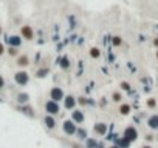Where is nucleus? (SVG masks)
<instances>
[{
	"label": "nucleus",
	"instance_id": "1",
	"mask_svg": "<svg viewBox=\"0 0 158 148\" xmlns=\"http://www.w3.org/2000/svg\"><path fill=\"white\" fill-rule=\"evenodd\" d=\"M136 134L138 133H136V130L133 128V126H129V128L124 131V139H127L129 142H132V140L136 139Z\"/></svg>",
	"mask_w": 158,
	"mask_h": 148
},
{
	"label": "nucleus",
	"instance_id": "2",
	"mask_svg": "<svg viewBox=\"0 0 158 148\" xmlns=\"http://www.w3.org/2000/svg\"><path fill=\"white\" fill-rule=\"evenodd\" d=\"M45 108H47V111L50 113V114H56V113H59V105H58L56 102H53V100L47 102Z\"/></svg>",
	"mask_w": 158,
	"mask_h": 148
},
{
	"label": "nucleus",
	"instance_id": "3",
	"mask_svg": "<svg viewBox=\"0 0 158 148\" xmlns=\"http://www.w3.org/2000/svg\"><path fill=\"white\" fill-rule=\"evenodd\" d=\"M64 97V93L60 88H53L51 90V99H53V102H58V100H60Z\"/></svg>",
	"mask_w": 158,
	"mask_h": 148
},
{
	"label": "nucleus",
	"instance_id": "4",
	"mask_svg": "<svg viewBox=\"0 0 158 148\" xmlns=\"http://www.w3.org/2000/svg\"><path fill=\"white\" fill-rule=\"evenodd\" d=\"M16 82L19 83V85H25L26 82H28V74L26 73H17L16 74Z\"/></svg>",
	"mask_w": 158,
	"mask_h": 148
},
{
	"label": "nucleus",
	"instance_id": "5",
	"mask_svg": "<svg viewBox=\"0 0 158 148\" xmlns=\"http://www.w3.org/2000/svg\"><path fill=\"white\" fill-rule=\"evenodd\" d=\"M64 131H65L67 134H70V136L76 133V126H74V124L71 122V120H68V122L64 124Z\"/></svg>",
	"mask_w": 158,
	"mask_h": 148
},
{
	"label": "nucleus",
	"instance_id": "6",
	"mask_svg": "<svg viewBox=\"0 0 158 148\" xmlns=\"http://www.w3.org/2000/svg\"><path fill=\"white\" fill-rule=\"evenodd\" d=\"M95 131L98 133V134H106V131H107L106 124H96L95 125Z\"/></svg>",
	"mask_w": 158,
	"mask_h": 148
},
{
	"label": "nucleus",
	"instance_id": "7",
	"mask_svg": "<svg viewBox=\"0 0 158 148\" xmlns=\"http://www.w3.org/2000/svg\"><path fill=\"white\" fill-rule=\"evenodd\" d=\"M73 120L78 122V124L84 122V114H82L81 111H73Z\"/></svg>",
	"mask_w": 158,
	"mask_h": 148
},
{
	"label": "nucleus",
	"instance_id": "8",
	"mask_svg": "<svg viewBox=\"0 0 158 148\" xmlns=\"http://www.w3.org/2000/svg\"><path fill=\"white\" fill-rule=\"evenodd\" d=\"M149 126H150V128H154V130L158 128V116L149 117Z\"/></svg>",
	"mask_w": 158,
	"mask_h": 148
},
{
	"label": "nucleus",
	"instance_id": "9",
	"mask_svg": "<svg viewBox=\"0 0 158 148\" xmlns=\"http://www.w3.org/2000/svg\"><path fill=\"white\" fill-rule=\"evenodd\" d=\"M22 34H23L26 39H33V31H31L30 26H23V28H22Z\"/></svg>",
	"mask_w": 158,
	"mask_h": 148
},
{
	"label": "nucleus",
	"instance_id": "10",
	"mask_svg": "<svg viewBox=\"0 0 158 148\" xmlns=\"http://www.w3.org/2000/svg\"><path fill=\"white\" fill-rule=\"evenodd\" d=\"M8 42H9L12 46H19V45H20V37L12 36V37H9V39H8Z\"/></svg>",
	"mask_w": 158,
	"mask_h": 148
},
{
	"label": "nucleus",
	"instance_id": "11",
	"mask_svg": "<svg viewBox=\"0 0 158 148\" xmlns=\"http://www.w3.org/2000/svg\"><path fill=\"white\" fill-rule=\"evenodd\" d=\"M65 106H67V108H73V106H74V97L68 96L65 99Z\"/></svg>",
	"mask_w": 158,
	"mask_h": 148
},
{
	"label": "nucleus",
	"instance_id": "12",
	"mask_svg": "<svg viewBox=\"0 0 158 148\" xmlns=\"http://www.w3.org/2000/svg\"><path fill=\"white\" fill-rule=\"evenodd\" d=\"M45 124H47L48 128H54V124H56V122H54V119H53V117L48 116V117H45Z\"/></svg>",
	"mask_w": 158,
	"mask_h": 148
},
{
	"label": "nucleus",
	"instance_id": "13",
	"mask_svg": "<svg viewBox=\"0 0 158 148\" xmlns=\"http://www.w3.org/2000/svg\"><path fill=\"white\" fill-rule=\"evenodd\" d=\"M96 147H98L96 139H88V140H87V148H96Z\"/></svg>",
	"mask_w": 158,
	"mask_h": 148
},
{
	"label": "nucleus",
	"instance_id": "14",
	"mask_svg": "<svg viewBox=\"0 0 158 148\" xmlns=\"http://www.w3.org/2000/svg\"><path fill=\"white\" fill-rule=\"evenodd\" d=\"M19 102L22 103V102H26V100H28V96H26V94H19Z\"/></svg>",
	"mask_w": 158,
	"mask_h": 148
},
{
	"label": "nucleus",
	"instance_id": "15",
	"mask_svg": "<svg viewBox=\"0 0 158 148\" xmlns=\"http://www.w3.org/2000/svg\"><path fill=\"white\" fill-rule=\"evenodd\" d=\"M129 144H130V142H129L127 139H121V140H119V145H121L122 148H127V147H129Z\"/></svg>",
	"mask_w": 158,
	"mask_h": 148
},
{
	"label": "nucleus",
	"instance_id": "16",
	"mask_svg": "<svg viewBox=\"0 0 158 148\" xmlns=\"http://www.w3.org/2000/svg\"><path fill=\"white\" fill-rule=\"evenodd\" d=\"M17 63H19V65H26V63H28V59L23 56V57H20V59H19V62H17Z\"/></svg>",
	"mask_w": 158,
	"mask_h": 148
},
{
	"label": "nucleus",
	"instance_id": "17",
	"mask_svg": "<svg viewBox=\"0 0 158 148\" xmlns=\"http://www.w3.org/2000/svg\"><path fill=\"white\" fill-rule=\"evenodd\" d=\"M119 111H121L122 114H127V113H129V106H127V105H122Z\"/></svg>",
	"mask_w": 158,
	"mask_h": 148
},
{
	"label": "nucleus",
	"instance_id": "18",
	"mask_svg": "<svg viewBox=\"0 0 158 148\" xmlns=\"http://www.w3.org/2000/svg\"><path fill=\"white\" fill-rule=\"evenodd\" d=\"M78 133H79V137H82V139H84V137L87 136V131H85V130H79Z\"/></svg>",
	"mask_w": 158,
	"mask_h": 148
},
{
	"label": "nucleus",
	"instance_id": "19",
	"mask_svg": "<svg viewBox=\"0 0 158 148\" xmlns=\"http://www.w3.org/2000/svg\"><path fill=\"white\" fill-rule=\"evenodd\" d=\"M47 73H48V70H40V71H39V77H44Z\"/></svg>",
	"mask_w": 158,
	"mask_h": 148
},
{
	"label": "nucleus",
	"instance_id": "20",
	"mask_svg": "<svg viewBox=\"0 0 158 148\" xmlns=\"http://www.w3.org/2000/svg\"><path fill=\"white\" fill-rule=\"evenodd\" d=\"M92 56H93V57H98V56H99V51H98V50H92Z\"/></svg>",
	"mask_w": 158,
	"mask_h": 148
},
{
	"label": "nucleus",
	"instance_id": "21",
	"mask_svg": "<svg viewBox=\"0 0 158 148\" xmlns=\"http://www.w3.org/2000/svg\"><path fill=\"white\" fill-rule=\"evenodd\" d=\"M60 65H62L64 68H67V66H68V60H67V59H62V63H60Z\"/></svg>",
	"mask_w": 158,
	"mask_h": 148
},
{
	"label": "nucleus",
	"instance_id": "22",
	"mask_svg": "<svg viewBox=\"0 0 158 148\" xmlns=\"http://www.w3.org/2000/svg\"><path fill=\"white\" fill-rule=\"evenodd\" d=\"M113 43H115V45H119V43H121V39H119V37H115V39H113Z\"/></svg>",
	"mask_w": 158,
	"mask_h": 148
},
{
	"label": "nucleus",
	"instance_id": "23",
	"mask_svg": "<svg viewBox=\"0 0 158 148\" xmlns=\"http://www.w3.org/2000/svg\"><path fill=\"white\" fill-rule=\"evenodd\" d=\"M149 106H155V100L150 99V100H149Z\"/></svg>",
	"mask_w": 158,
	"mask_h": 148
},
{
	"label": "nucleus",
	"instance_id": "24",
	"mask_svg": "<svg viewBox=\"0 0 158 148\" xmlns=\"http://www.w3.org/2000/svg\"><path fill=\"white\" fill-rule=\"evenodd\" d=\"M3 83H5V82H3V79L0 77V88H2V86H3Z\"/></svg>",
	"mask_w": 158,
	"mask_h": 148
},
{
	"label": "nucleus",
	"instance_id": "25",
	"mask_svg": "<svg viewBox=\"0 0 158 148\" xmlns=\"http://www.w3.org/2000/svg\"><path fill=\"white\" fill-rule=\"evenodd\" d=\"M2 52H3V45L0 43V54H2Z\"/></svg>",
	"mask_w": 158,
	"mask_h": 148
},
{
	"label": "nucleus",
	"instance_id": "26",
	"mask_svg": "<svg viewBox=\"0 0 158 148\" xmlns=\"http://www.w3.org/2000/svg\"><path fill=\"white\" fill-rule=\"evenodd\" d=\"M110 148H118V147H110Z\"/></svg>",
	"mask_w": 158,
	"mask_h": 148
},
{
	"label": "nucleus",
	"instance_id": "27",
	"mask_svg": "<svg viewBox=\"0 0 158 148\" xmlns=\"http://www.w3.org/2000/svg\"><path fill=\"white\" fill-rule=\"evenodd\" d=\"M144 148H150V147H144Z\"/></svg>",
	"mask_w": 158,
	"mask_h": 148
}]
</instances>
